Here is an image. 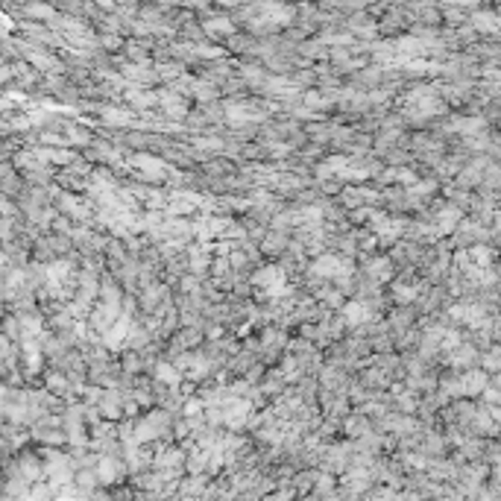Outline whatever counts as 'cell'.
Returning a JSON list of instances; mask_svg holds the SVG:
<instances>
[{"label":"cell","instance_id":"obj_1","mask_svg":"<svg viewBox=\"0 0 501 501\" xmlns=\"http://www.w3.org/2000/svg\"><path fill=\"white\" fill-rule=\"evenodd\" d=\"M255 287H258L264 296H282L285 273L278 270V267H264L261 273H255Z\"/></svg>","mask_w":501,"mask_h":501},{"label":"cell","instance_id":"obj_2","mask_svg":"<svg viewBox=\"0 0 501 501\" xmlns=\"http://www.w3.org/2000/svg\"><path fill=\"white\" fill-rule=\"evenodd\" d=\"M311 270H314V276H323V278H346L349 264L340 258V255H320Z\"/></svg>","mask_w":501,"mask_h":501},{"label":"cell","instance_id":"obj_3","mask_svg":"<svg viewBox=\"0 0 501 501\" xmlns=\"http://www.w3.org/2000/svg\"><path fill=\"white\" fill-rule=\"evenodd\" d=\"M372 320V305L369 302H346L343 305V323L358 329V325H364Z\"/></svg>","mask_w":501,"mask_h":501},{"label":"cell","instance_id":"obj_4","mask_svg":"<svg viewBox=\"0 0 501 501\" xmlns=\"http://www.w3.org/2000/svg\"><path fill=\"white\" fill-rule=\"evenodd\" d=\"M121 469H123V463L114 458V454H103V458L97 460V478H100V484H114L121 478Z\"/></svg>","mask_w":501,"mask_h":501},{"label":"cell","instance_id":"obj_5","mask_svg":"<svg viewBox=\"0 0 501 501\" xmlns=\"http://www.w3.org/2000/svg\"><path fill=\"white\" fill-rule=\"evenodd\" d=\"M484 387H487L484 372H469V376H463V381L454 387V393H481Z\"/></svg>","mask_w":501,"mask_h":501},{"label":"cell","instance_id":"obj_6","mask_svg":"<svg viewBox=\"0 0 501 501\" xmlns=\"http://www.w3.org/2000/svg\"><path fill=\"white\" fill-rule=\"evenodd\" d=\"M126 334H132V331H130V320L121 317V323H114V325H112V331L106 334V343H109L112 349H118V346L126 340Z\"/></svg>","mask_w":501,"mask_h":501},{"label":"cell","instance_id":"obj_7","mask_svg":"<svg viewBox=\"0 0 501 501\" xmlns=\"http://www.w3.org/2000/svg\"><path fill=\"white\" fill-rule=\"evenodd\" d=\"M156 378L161 381V384H170V387H179V369L173 367V364H159L156 367Z\"/></svg>","mask_w":501,"mask_h":501},{"label":"cell","instance_id":"obj_8","mask_svg":"<svg viewBox=\"0 0 501 501\" xmlns=\"http://www.w3.org/2000/svg\"><path fill=\"white\" fill-rule=\"evenodd\" d=\"M205 30L214 32V36H232V32H235V24H232L229 18H212L205 24Z\"/></svg>","mask_w":501,"mask_h":501},{"label":"cell","instance_id":"obj_9","mask_svg":"<svg viewBox=\"0 0 501 501\" xmlns=\"http://www.w3.org/2000/svg\"><path fill=\"white\" fill-rule=\"evenodd\" d=\"M367 270L372 278H381L384 282V278H390V258H372Z\"/></svg>","mask_w":501,"mask_h":501},{"label":"cell","instance_id":"obj_10","mask_svg":"<svg viewBox=\"0 0 501 501\" xmlns=\"http://www.w3.org/2000/svg\"><path fill=\"white\" fill-rule=\"evenodd\" d=\"M437 220H440V229H442V232H451V226L460 220V212H458L454 205H446V208L440 212V217H437Z\"/></svg>","mask_w":501,"mask_h":501},{"label":"cell","instance_id":"obj_11","mask_svg":"<svg viewBox=\"0 0 501 501\" xmlns=\"http://www.w3.org/2000/svg\"><path fill=\"white\" fill-rule=\"evenodd\" d=\"M384 428H390V431H399V434H405V431H411L413 425H411V419H405V416H390V419H384Z\"/></svg>","mask_w":501,"mask_h":501},{"label":"cell","instance_id":"obj_12","mask_svg":"<svg viewBox=\"0 0 501 501\" xmlns=\"http://www.w3.org/2000/svg\"><path fill=\"white\" fill-rule=\"evenodd\" d=\"M346 431H349V434H355V437H364L367 431H369V428H367V419H364V416H352V419L346 422Z\"/></svg>","mask_w":501,"mask_h":501},{"label":"cell","instance_id":"obj_13","mask_svg":"<svg viewBox=\"0 0 501 501\" xmlns=\"http://www.w3.org/2000/svg\"><path fill=\"white\" fill-rule=\"evenodd\" d=\"M393 294H396V299H399V302H411V299L416 296V290H413V287H405V285H399V282H396Z\"/></svg>","mask_w":501,"mask_h":501},{"label":"cell","instance_id":"obj_14","mask_svg":"<svg viewBox=\"0 0 501 501\" xmlns=\"http://www.w3.org/2000/svg\"><path fill=\"white\" fill-rule=\"evenodd\" d=\"M130 100L135 103V106H153V103H156V97H153V94H138V91H132Z\"/></svg>","mask_w":501,"mask_h":501},{"label":"cell","instance_id":"obj_15","mask_svg":"<svg viewBox=\"0 0 501 501\" xmlns=\"http://www.w3.org/2000/svg\"><path fill=\"white\" fill-rule=\"evenodd\" d=\"M487 367H501V349H495V355H487Z\"/></svg>","mask_w":501,"mask_h":501},{"label":"cell","instance_id":"obj_16","mask_svg":"<svg viewBox=\"0 0 501 501\" xmlns=\"http://www.w3.org/2000/svg\"><path fill=\"white\" fill-rule=\"evenodd\" d=\"M487 402L489 405H501V390H487Z\"/></svg>","mask_w":501,"mask_h":501},{"label":"cell","instance_id":"obj_17","mask_svg":"<svg viewBox=\"0 0 501 501\" xmlns=\"http://www.w3.org/2000/svg\"><path fill=\"white\" fill-rule=\"evenodd\" d=\"M498 232H501V217H498Z\"/></svg>","mask_w":501,"mask_h":501}]
</instances>
